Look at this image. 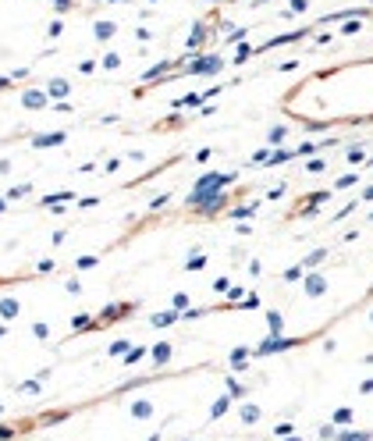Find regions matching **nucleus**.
<instances>
[{"label": "nucleus", "mask_w": 373, "mask_h": 441, "mask_svg": "<svg viewBox=\"0 0 373 441\" xmlns=\"http://www.w3.org/2000/svg\"><path fill=\"white\" fill-rule=\"evenodd\" d=\"M4 210H7V200H4V196H0V214H4Z\"/></svg>", "instance_id": "38"}, {"label": "nucleus", "mask_w": 373, "mask_h": 441, "mask_svg": "<svg viewBox=\"0 0 373 441\" xmlns=\"http://www.w3.org/2000/svg\"><path fill=\"white\" fill-rule=\"evenodd\" d=\"M174 320H178V310H167V313L149 317V324H153V327H167V324H174Z\"/></svg>", "instance_id": "14"}, {"label": "nucleus", "mask_w": 373, "mask_h": 441, "mask_svg": "<svg viewBox=\"0 0 373 441\" xmlns=\"http://www.w3.org/2000/svg\"><path fill=\"white\" fill-rule=\"evenodd\" d=\"M21 391H29V395H39V381H25V384H21Z\"/></svg>", "instance_id": "32"}, {"label": "nucleus", "mask_w": 373, "mask_h": 441, "mask_svg": "<svg viewBox=\"0 0 373 441\" xmlns=\"http://www.w3.org/2000/svg\"><path fill=\"white\" fill-rule=\"evenodd\" d=\"M185 306H189V295H185V292H178L174 299H171V310H178V313H181Z\"/></svg>", "instance_id": "25"}, {"label": "nucleus", "mask_w": 373, "mask_h": 441, "mask_svg": "<svg viewBox=\"0 0 373 441\" xmlns=\"http://www.w3.org/2000/svg\"><path fill=\"white\" fill-rule=\"evenodd\" d=\"M125 313H132V306H110V310H103L100 324H110V320H118V317H125Z\"/></svg>", "instance_id": "13"}, {"label": "nucleus", "mask_w": 373, "mask_h": 441, "mask_svg": "<svg viewBox=\"0 0 373 441\" xmlns=\"http://www.w3.org/2000/svg\"><path fill=\"white\" fill-rule=\"evenodd\" d=\"M64 143V132H46V136H36L32 146L36 149H46V146H61Z\"/></svg>", "instance_id": "7"}, {"label": "nucleus", "mask_w": 373, "mask_h": 441, "mask_svg": "<svg viewBox=\"0 0 373 441\" xmlns=\"http://www.w3.org/2000/svg\"><path fill=\"white\" fill-rule=\"evenodd\" d=\"M227 395H231V399H245V388L235 384V381H227Z\"/></svg>", "instance_id": "28"}, {"label": "nucleus", "mask_w": 373, "mask_h": 441, "mask_svg": "<svg viewBox=\"0 0 373 441\" xmlns=\"http://www.w3.org/2000/svg\"><path fill=\"white\" fill-rule=\"evenodd\" d=\"M221 68H224V57H221V54L199 57V61L192 64V72H196V75H214V72H221Z\"/></svg>", "instance_id": "2"}, {"label": "nucleus", "mask_w": 373, "mask_h": 441, "mask_svg": "<svg viewBox=\"0 0 373 441\" xmlns=\"http://www.w3.org/2000/svg\"><path fill=\"white\" fill-rule=\"evenodd\" d=\"M46 93H50V96H61V100H64V96H68V82H61V78H54V82L46 85Z\"/></svg>", "instance_id": "16"}, {"label": "nucleus", "mask_w": 373, "mask_h": 441, "mask_svg": "<svg viewBox=\"0 0 373 441\" xmlns=\"http://www.w3.org/2000/svg\"><path fill=\"white\" fill-rule=\"evenodd\" d=\"M227 406H231V395H227V391H224L221 399H217V402H214V409H210V420H221L224 413H227Z\"/></svg>", "instance_id": "11"}, {"label": "nucleus", "mask_w": 373, "mask_h": 441, "mask_svg": "<svg viewBox=\"0 0 373 441\" xmlns=\"http://www.w3.org/2000/svg\"><path fill=\"white\" fill-rule=\"evenodd\" d=\"M203 267H206V256H199V253H192L185 260V271H203Z\"/></svg>", "instance_id": "17"}, {"label": "nucleus", "mask_w": 373, "mask_h": 441, "mask_svg": "<svg viewBox=\"0 0 373 441\" xmlns=\"http://www.w3.org/2000/svg\"><path fill=\"white\" fill-rule=\"evenodd\" d=\"M103 68H107V72H114V68H121V57H118V54L110 50V54L103 57Z\"/></svg>", "instance_id": "23"}, {"label": "nucleus", "mask_w": 373, "mask_h": 441, "mask_svg": "<svg viewBox=\"0 0 373 441\" xmlns=\"http://www.w3.org/2000/svg\"><path fill=\"white\" fill-rule=\"evenodd\" d=\"M373 434H352V431H345L341 427V434H338V441H370Z\"/></svg>", "instance_id": "22"}, {"label": "nucleus", "mask_w": 373, "mask_h": 441, "mask_svg": "<svg viewBox=\"0 0 373 441\" xmlns=\"http://www.w3.org/2000/svg\"><path fill=\"white\" fill-rule=\"evenodd\" d=\"M72 324H75V331H82V327H96V320H92L89 313H78V317H75Z\"/></svg>", "instance_id": "21"}, {"label": "nucleus", "mask_w": 373, "mask_h": 441, "mask_svg": "<svg viewBox=\"0 0 373 441\" xmlns=\"http://www.w3.org/2000/svg\"><path fill=\"white\" fill-rule=\"evenodd\" d=\"M267 324H270V335H281V327H285V324H281V313H277V310H270V313H267Z\"/></svg>", "instance_id": "18"}, {"label": "nucleus", "mask_w": 373, "mask_h": 441, "mask_svg": "<svg viewBox=\"0 0 373 441\" xmlns=\"http://www.w3.org/2000/svg\"><path fill=\"white\" fill-rule=\"evenodd\" d=\"M32 192V185H14L11 192H7V200H21V196H29Z\"/></svg>", "instance_id": "24"}, {"label": "nucleus", "mask_w": 373, "mask_h": 441, "mask_svg": "<svg viewBox=\"0 0 373 441\" xmlns=\"http://www.w3.org/2000/svg\"><path fill=\"white\" fill-rule=\"evenodd\" d=\"M331 424H334V427H348V424H352V409H348V406H345V409H334Z\"/></svg>", "instance_id": "15"}, {"label": "nucleus", "mask_w": 373, "mask_h": 441, "mask_svg": "<svg viewBox=\"0 0 373 441\" xmlns=\"http://www.w3.org/2000/svg\"><path fill=\"white\" fill-rule=\"evenodd\" d=\"M370 164H373V160H370Z\"/></svg>", "instance_id": "42"}, {"label": "nucleus", "mask_w": 373, "mask_h": 441, "mask_svg": "<svg viewBox=\"0 0 373 441\" xmlns=\"http://www.w3.org/2000/svg\"><path fill=\"white\" fill-rule=\"evenodd\" d=\"M4 85H11V78H0V89H4Z\"/></svg>", "instance_id": "39"}, {"label": "nucleus", "mask_w": 373, "mask_h": 441, "mask_svg": "<svg viewBox=\"0 0 373 441\" xmlns=\"http://www.w3.org/2000/svg\"><path fill=\"white\" fill-rule=\"evenodd\" d=\"M21 103H25L29 111H39V107H46V93H39V89H25V93H21Z\"/></svg>", "instance_id": "5"}, {"label": "nucleus", "mask_w": 373, "mask_h": 441, "mask_svg": "<svg viewBox=\"0 0 373 441\" xmlns=\"http://www.w3.org/2000/svg\"><path fill=\"white\" fill-rule=\"evenodd\" d=\"M327 292V278L323 274H306V295L309 299H316V295Z\"/></svg>", "instance_id": "4"}, {"label": "nucleus", "mask_w": 373, "mask_h": 441, "mask_svg": "<svg viewBox=\"0 0 373 441\" xmlns=\"http://www.w3.org/2000/svg\"><path fill=\"white\" fill-rule=\"evenodd\" d=\"M298 278H302V267H288L285 271V281H298Z\"/></svg>", "instance_id": "30"}, {"label": "nucleus", "mask_w": 373, "mask_h": 441, "mask_svg": "<svg viewBox=\"0 0 373 441\" xmlns=\"http://www.w3.org/2000/svg\"><path fill=\"white\" fill-rule=\"evenodd\" d=\"M128 413H132V420H149V416H153V402H149V399H139V402L128 406Z\"/></svg>", "instance_id": "6"}, {"label": "nucleus", "mask_w": 373, "mask_h": 441, "mask_svg": "<svg viewBox=\"0 0 373 441\" xmlns=\"http://www.w3.org/2000/svg\"><path fill=\"white\" fill-rule=\"evenodd\" d=\"M85 267H96V256H78V271H85Z\"/></svg>", "instance_id": "31"}, {"label": "nucleus", "mask_w": 373, "mask_h": 441, "mask_svg": "<svg viewBox=\"0 0 373 441\" xmlns=\"http://www.w3.org/2000/svg\"><path fill=\"white\" fill-rule=\"evenodd\" d=\"M125 352H128V342L125 338H118V342L107 345V356H125Z\"/></svg>", "instance_id": "19"}, {"label": "nucleus", "mask_w": 373, "mask_h": 441, "mask_svg": "<svg viewBox=\"0 0 373 441\" xmlns=\"http://www.w3.org/2000/svg\"><path fill=\"white\" fill-rule=\"evenodd\" d=\"M370 320H373V313H370Z\"/></svg>", "instance_id": "41"}, {"label": "nucleus", "mask_w": 373, "mask_h": 441, "mask_svg": "<svg viewBox=\"0 0 373 441\" xmlns=\"http://www.w3.org/2000/svg\"><path fill=\"white\" fill-rule=\"evenodd\" d=\"M363 395H373V381H363V388H359Z\"/></svg>", "instance_id": "36"}, {"label": "nucleus", "mask_w": 373, "mask_h": 441, "mask_svg": "<svg viewBox=\"0 0 373 441\" xmlns=\"http://www.w3.org/2000/svg\"><path fill=\"white\" fill-rule=\"evenodd\" d=\"M78 72H82V75H92V72H96V61H82V64H78Z\"/></svg>", "instance_id": "33"}, {"label": "nucleus", "mask_w": 373, "mask_h": 441, "mask_svg": "<svg viewBox=\"0 0 373 441\" xmlns=\"http://www.w3.org/2000/svg\"><path fill=\"white\" fill-rule=\"evenodd\" d=\"M298 345V338H285V335H270L267 342H260L252 352L256 356H267V352H281V349H295Z\"/></svg>", "instance_id": "1"}, {"label": "nucleus", "mask_w": 373, "mask_h": 441, "mask_svg": "<svg viewBox=\"0 0 373 441\" xmlns=\"http://www.w3.org/2000/svg\"><path fill=\"white\" fill-rule=\"evenodd\" d=\"M32 335H36L39 342H46V338H50V327H46V324H32Z\"/></svg>", "instance_id": "27"}, {"label": "nucleus", "mask_w": 373, "mask_h": 441, "mask_svg": "<svg viewBox=\"0 0 373 441\" xmlns=\"http://www.w3.org/2000/svg\"><path fill=\"white\" fill-rule=\"evenodd\" d=\"M18 310H21V306H18V299H0V320H4V324H7V320H14V317H18Z\"/></svg>", "instance_id": "8"}, {"label": "nucleus", "mask_w": 373, "mask_h": 441, "mask_svg": "<svg viewBox=\"0 0 373 441\" xmlns=\"http://www.w3.org/2000/svg\"><path fill=\"white\" fill-rule=\"evenodd\" d=\"M171 352H174V345H171V342H156V345L149 349V363H153V367H167Z\"/></svg>", "instance_id": "3"}, {"label": "nucleus", "mask_w": 373, "mask_h": 441, "mask_svg": "<svg viewBox=\"0 0 373 441\" xmlns=\"http://www.w3.org/2000/svg\"><path fill=\"white\" fill-rule=\"evenodd\" d=\"M285 136H288V132H285V128H281V125H277V128H274V132H270V143H274V146H281V143H285Z\"/></svg>", "instance_id": "29"}, {"label": "nucleus", "mask_w": 373, "mask_h": 441, "mask_svg": "<svg viewBox=\"0 0 373 441\" xmlns=\"http://www.w3.org/2000/svg\"><path fill=\"white\" fill-rule=\"evenodd\" d=\"M323 256H327V249H313V253H309V256L302 260V267H316V263H320Z\"/></svg>", "instance_id": "20"}, {"label": "nucleus", "mask_w": 373, "mask_h": 441, "mask_svg": "<svg viewBox=\"0 0 373 441\" xmlns=\"http://www.w3.org/2000/svg\"><path fill=\"white\" fill-rule=\"evenodd\" d=\"M288 441H298V438H288Z\"/></svg>", "instance_id": "40"}, {"label": "nucleus", "mask_w": 373, "mask_h": 441, "mask_svg": "<svg viewBox=\"0 0 373 441\" xmlns=\"http://www.w3.org/2000/svg\"><path fill=\"white\" fill-rule=\"evenodd\" d=\"M0 441H11V427H0Z\"/></svg>", "instance_id": "37"}, {"label": "nucleus", "mask_w": 373, "mask_h": 441, "mask_svg": "<svg viewBox=\"0 0 373 441\" xmlns=\"http://www.w3.org/2000/svg\"><path fill=\"white\" fill-rule=\"evenodd\" d=\"M92 32H96V39H110V36L118 32V21H96Z\"/></svg>", "instance_id": "12"}, {"label": "nucleus", "mask_w": 373, "mask_h": 441, "mask_svg": "<svg viewBox=\"0 0 373 441\" xmlns=\"http://www.w3.org/2000/svg\"><path fill=\"white\" fill-rule=\"evenodd\" d=\"M167 68H171V61H160V64H153V68H149V72L143 75V78H156V75H160V72H167Z\"/></svg>", "instance_id": "26"}, {"label": "nucleus", "mask_w": 373, "mask_h": 441, "mask_svg": "<svg viewBox=\"0 0 373 441\" xmlns=\"http://www.w3.org/2000/svg\"><path fill=\"white\" fill-rule=\"evenodd\" d=\"M143 356H146V345H135V349H128V352L121 356V367H135Z\"/></svg>", "instance_id": "10"}, {"label": "nucleus", "mask_w": 373, "mask_h": 441, "mask_svg": "<svg viewBox=\"0 0 373 441\" xmlns=\"http://www.w3.org/2000/svg\"><path fill=\"white\" fill-rule=\"evenodd\" d=\"M238 416H242V424H260V416H263V413H260V406H256V402H245Z\"/></svg>", "instance_id": "9"}, {"label": "nucleus", "mask_w": 373, "mask_h": 441, "mask_svg": "<svg viewBox=\"0 0 373 441\" xmlns=\"http://www.w3.org/2000/svg\"><path fill=\"white\" fill-rule=\"evenodd\" d=\"M256 306H260V299H256V295H245V302H242V310H256Z\"/></svg>", "instance_id": "34"}, {"label": "nucleus", "mask_w": 373, "mask_h": 441, "mask_svg": "<svg viewBox=\"0 0 373 441\" xmlns=\"http://www.w3.org/2000/svg\"><path fill=\"white\" fill-rule=\"evenodd\" d=\"M252 210H256V207H238V210H235V214H231V217H249V214H252Z\"/></svg>", "instance_id": "35"}]
</instances>
